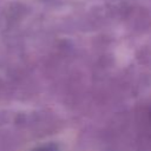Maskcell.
<instances>
[{"label": "cell", "mask_w": 151, "mask_h": 151, "mask_svg": "<svg viewBox=\"0 0 151 151\" xmlns=\"http://www.w3.org/2000/svg\"><path fill=\"white\" fill-rule=\"evenodd\" d=\"M37 151H54V150L51 146H45V147H41V149L37 150Z\"/></svg>", "instance_id": "1"}]
</instances>
